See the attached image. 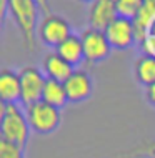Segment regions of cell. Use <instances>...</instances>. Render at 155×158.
<instances>
[{"mask_svg":"<svg viewBox=\"0 0 155 158\" xmlns=\"http://www.w3.org/2000/svg\"><path fill=\"white\" fill-rule=\"evenodd\" d=\"M42 8L37 0H8V14L22 33L25 47L33 52L38 42V25H40Z\"/></svg>","mask_w":155,"mask_h":158,"instance_id":"1","label":"cell"},{"mask_svg":"<svg viewBox=\"0 0 155 158\" xmlns=\"http://www.w3.org/2000/svg\"><path fill=\"white\" fill-rule=\"evenodd\" d=\"M0 113H2V117H0V136H2V140L19 145L20 148L25 150L28 135L32 131L25 110L20 108L19 103H2Z\"/></svg>","mask_w":155,"mask_h":158,"instance_id":"2","label":"cell"},{"mask_svg":"<svg viewBox=\"0 0 155 158\" xmlns=\"http://www.w3.org/2000/svg\"><path fill=\"white\" fill-rule=\"evenodd\" d=\"M25 115L30 125V130L38 135H50L58 130L62 123V113L58 108L45 103L44 100L25 106Z\"/></svg>","mask_w":155,"mask_h":158,"instance_id":"3","label":"cell"},{"mask_svg":"<svg viewBox=\"0 0 155 158\" xmlns=\"http://www.w3.org/2000/svg\"><path fill=\"white\" fill-rule=\"evenodd\" d=\"M37 35L40 44H44L45 47H50V48H57L62 42H65L74 33H72L70 23L63 17L49 14V15H44V19L40 20Z\"/></svg>","mask_w":155,"mask_h":158,"instance_id":"4","label":"cell"},{"mask_svg":"<svg viewBox=\"0 0 155 158\" xmlns=\"http://www.w3.org/2000/svg\"><path fill=\"white\" fill-rule=\"evenodd\" d=\"M82 44H84V52H85V62L92 63V65H97V63H102L103 60L110 57L112 53V45L107 40L105 32L97 30V28H85L84 32L80 33Z\"/></svg>","mask_w":155,"mask_h":158,"instance_id":"5","label":"cell"},{"mask_svg":"<svg viewBox=\"0 0 155 158\" xmlns=\"http://www.w3.org/2000/svg\"><path fill=\"white\" fill-rule=\"evenodd\" d=\"M20 75V87H22V105L28 106L35 102L42 100L44 88L47 83V77L44 72L37 67H24L19 72Z\"/></svg>","mask_w":155,"mask_h":158,"instance_id":"6","label":"cell"},{"mask_svg":"<svg viewBox=\"0 0 155 158\" xmlns=\"http://www.w3.org/2000/svg\"><path fill=\"white\" fill-rule=\"evenodd\" d=\"M105 35L114 50H128L135 44H139L135 25L132 20L123 19V17H117L105 28Z\"/></svg>","mask_w":155,"mask_h":158,"instance_id":"7","label":"cell"},{"mask_svg":"<svg viewBox=\"0 0 155 158\" xmlns=\"http://www.w3.org/2000/svg\"><path fill=\"white\" fill-rule=\"evenodd\" d=\"M67 90V97L70 103H82L87 102L93 93V80L88 75V72L82 70V68H75L74 73L67 78L63 83Z\"/></svg>","mask_w":155,"mask_h":158,"instance_id":"8","label":"cell"},{"mask_svg":"<svg viewBox=\"0 0 155 158\" xmlns=\"http://www.w3.org/2000/svg\"><path fill=\"white\" fill-rule=\"evenodd\" d=\"M118 17L115 0H95L88 8V23L92 28L105 32V28Z\"/></svg>","mask_w":155,"mask_h":158,"instance_id":"9","label":"cell"},{"mask_svg":"<svg viewBox=\"0 0 155 158\" xmlns=\"http://www.w3.org/2000/svg\"><path fill=\"white\" fill-rule=\"evenodd\" d=\"M75 68L67 60H63L57 52H49L42 60V72L47 77V80L65 83L67 78L74 73Z\"/></svg>","mask_w":155,"mask_h":158,"instance_id":"10","label":"cell"},{"mask_svg":"<svg viewBox=\"0 0 155 158\" xmlns=\"http://www.w3.org/2000/svg\"><path fill=\"white\" fill-rule=\"evenodd\" d=\"M0 100L2 103H19L22 100V87L20 75L10 68H3L0 72Z\"/></svg>","mask_w":155,"mask_h":158,"instance_id":"11","label":"cell"},{"mask_svg":"<svg viewBox=\"0 0 155 158\" xmlns=\"http://www.w3.org/2000/svg\"><path fill=\"white\" fill-rule=\"evenodd\" d=\"M60 57L63 60H67L74 68H77L79 65L85 62V52H84V44H82L80 35H70L65 42H62L57 48H55Z\"/></svg>","mask_w":155,"mask_h":158,"instance_id":"12","label":"cell"},{"mask_svg":"<svg viewBox=\"0 0 155 158\" xmlns=\"http://www.w3.org/2000/svg\"><path fill=\"white\" fill-rule=\"evenodd\" d=\"M133 75L135 80L145 88L155 83V57L152 55H144L137 57L133 63Z\"/></svg>","mask_w":155,"mask_h":158,"instance_id":"13","label":"cell"},{"mask_svg":"<svg viewBox=\"0 0 155 158\" xmlns=\"http://www.w3.org/2000/svg\"><path fill=\"white\" fill-rule=\"evenodd\" d=\"M132 22L135 25L137 40H139V44H140L145 37H149L150 33H152L153 27H155V7L150 5V3H145Z\"/></svg>","mask_w":155,"mask_h":158,"instance_id":"14","label":"cell"},{"mask_svg":"<svg viewBox=\"0 0 155 158\" xmlns=\"http://www.w3.org/2000/svg\"><path fill=\"white\" fill-rule=\"evenodd\" d=\"M42 100H44L45 103L58 108V110H62L67 103H70V102H68V97H67L65 85L60 83V82H54V80H47Z\"/></svg>","mask_w":155,"mask_h":158,"instance_id":"15","label":"cell"},{"mask_svg":"<svg viewBox=\"0 0 155 158\" xmlns=\"http://www.w3.org/2000/svg\"><path fill=\"white\" fill-rule=\"evenodd\" d=\"M115 5H117L118 17L133 20L145 5V0H115Z\"/></svg>","mask_w":155,"mask_h":158,"instance_id":"16","label":"cell"},{"mask_svg":"<svg viewBox=\"0 0 155 158\" xmlns=\"http://www.w3.org/2000/svg\"><path fill=\"white\" fill-rule=\"evenodd\" d=\"M0 158H25L24 148L19 145L8 143V142H0Z\"/></svg>","mask_w":155,"mask_h":158,"instance_id":"17","label":"cell"},{"mask_svg":"<svg viewBox=\"0 0 155 158\" xmlns=\"http://www.w3.org/2000/svg\"><path fill=\"white\" fill-rule=\"evenodd\" d=\"M128 153H130L128 156H135V158H155V142H144Z\"/></svg>","mask_w":155,"mask_h":158,"instance_id":"18","label":"cell"},{"mask_svg":"<svg viewBox=\"0 0 155 158\" xmlns=\"http://www.w3.org/2000/svg\"><path fill=\"white\" fill-rule=\"evenodd\" d=\"M140 48H142V53L144 55H152V57H155V35L153 33H150L149 37H145L140 42Z\"/></svg>","mask_w":155,"mask_h":158,"instance_id":"19","label":"cell"},{"mask_svg":"<svg viewBox=\"0 0 155 158\" xmlns=\"http://www.w3.org/2000/svg\"><path fill=\"white\" fill-rule=\"evenodd\" d=\"M145 97H147L149 103L155 106V83H153V85H150V87H147V88H145Z\"/></svg>","mask_w":155,"mask_h":158,"instance_id":"20","label":"cell"},{"mask_svg":"<svg viewBox=\"0 0 155 158\" xmlns=\"http://www.w3.org/2000/svg\"><path fill=\"white\" fill-rule=\"evenodd\" d=\"M7 14H8V0H0V19H2V22L5 20Z\"/></svg>","mask_w":155,"mask_h":158,"instance_id":"21","label":"cell"},{"mask_svg":"<svg viewBox=\"0 0 155 158\" xmlns=\"http://www.w3.org/2000/svg\"><path fill=\"white\" fill-rule=\"evenodd\" d=\"M37 2H38V5H40L42 12H44L45 15H49L50 14V3H49V0H37Z\"/></svg>","mask_w":155,"mask_h":158,"instance_id":"22","label":"cell"},{"mask_svg":"<svg viewBox=\"0 0 155 158\" xmlns=\"http://www.w3.org/2000/svg\"><path fill=\"white\" fill-rule=\"evenodd\" d=\"M79 2H84V3H93L95 0H79Z\"/></svg>","mask_w":155,"mask_h":158,"instance_id":"23","label":"cell"},{"mask_svg":"<svg viewBox=\"0 0 155 158\" xmlns=\"http://www.w3.org/2000/svg\"><path fill=\"white\" fill-rule=\"evenodd\" d=\"M145 3H150V5L155 7V0H145Z\"/></svg>","mask_w":155,"mask_h":158,"instance_id":"24","label":"cell"},{"mask_svg":"<svg viewBox=\"0 0 155 158\" xmlns=\"http://www.w3.org/2000/svg\"><path fill=\"white\" fill-rule=\"evenodd\" d=\"M152 33H153V35H155V27H153V30H152Z\"/></svg>","mask_w":155,"mask_h":158,"instance_id":"25","label":"cell"}]
</instances>
